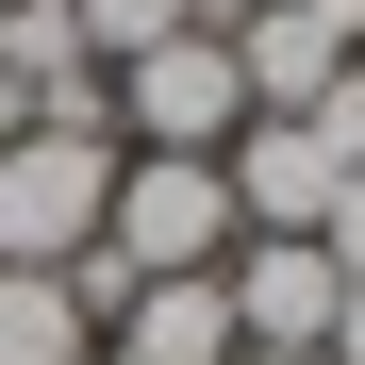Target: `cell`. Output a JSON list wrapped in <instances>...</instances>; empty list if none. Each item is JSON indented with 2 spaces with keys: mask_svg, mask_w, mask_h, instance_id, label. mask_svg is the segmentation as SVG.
<instances>
[{
  "mask_svg": "<svg viewBox=\"0 0 365 365\" xmlns=\"http://www.w3.org/2000/svg\"><path fill=\"white\" fill-rule=\"evenodd\" d=\"M100 200H116V133H67V116L0 133V266L67 282V266L100 250Z\"/></svg>",
  "mask_w": 365,
  "mask_h": 365,
  "instance_id": "obj_1",
  "label": "cell"
},
{
  "mask_svg": "<svg viewBox=\"0 0 365 365\" xmlns=\"http://www.w3.org/2000/svg\"><path fill=\"white\" fill-rule=\"evenodd\" d=\"M100 250L133 266V282H200V266H232V182H216V150H116Z\"/></svg>",
  "mask_w": 365,
  "mask_h": 365,
  "instance_id": "obj_2",
  "label": "cell"
},
{
  "mask_svg": "<svg viewBox=\"0 0 365 365\" xmlns=\"http://www.w3.org/2000/svg\"><path fill=\"white\" fill-rule=\"evenodd\" d=\"M100 100H116V150H232L250 133V67H232L216 17L200 34H150L133 67H100Z\"/></svg>",
  "mask_w": 365,
  "mask_h": 365,
  "instance_id": "obj_3",
  "label": "cell"
},
{
  "mask_svg": "<svg viewBox=\"0 0 365 365\" xmlns=\"http://www.w3.org/2000/svg\"><path fill=\"white\" fill-rule=\"evenodd\" d=\"M216 299H232V349H266V365H316L349 282H332V250H316V232H232Z\"/></svg>",
  "mask_w": 365,
  "mask_h": 365,
  "instance_id": "obj_4",
  "label": "cell"
},
{
  "mask_svg": "<svg viewBox=\"0 0 365 365\" xmlns=\"http://www.w3.org/2000/svg\"><path fill=\"white\" fill-rule=\"evenodd\" d=\"M216 182H232V232H316L349 166H332L316 133H299V116H250V133L216 150Z\"/></svg>",
  "mask_w": 365,
  "mask_h": 365,
  "instance_id": "obj_5",
  "label": "cell"
},
{
  "mask_svg": "<svg viewBox=\"0 0 365 365\" xmlns=\"http://www.w3.org/2000/svg\"><path fill=\"white\" fill-rule=\"evenodd\" d=\"M216 34H232V67H250V116H299V100L349 67V34H332V17H299V0H232Z\"/></svg>",
  "mask_w": 365,
  "mask_h": 365,
  "instance_id": "obj_6",
  "label": "cell"
},
{
  "mask_svg": "<svg viewBox=\"0 0 365 365\" xmlns=\"http://www.w3.org/2000/svg\"><path fill=\"white\" fill-rule=\"evenodd\" d=\"M100 365H232V299H216V266L200 282H133L100 316Z\"/></svg>",
  "mask_w": 365,
  "mask_h": 365,
  "instance_id": "obj_7",
  "label": "cell"
},
{
  "mask_svg": "<svg viewBox=\"0 0 365 365\" xmlns=\"http://www.w3.org/2000/svg\"><path fill=\"white\" fill-rule=\"evenodd\" d=\"M0 365H100L83 299H67V282H34V266H0Z\"/></svg>",
  "mask_w": 365,
  "mask_h": 365,
  "instance_id": "obj_8",
  "label": "cell"
},
{
  "mask_svg": "<svg viewBox=\"0 0 365 365\" xmlns=\"http://www.w3.org/2000/svg\"><path fill=\"white\" fill-rule=\"evenodd\" d=\"M67 17H83V50H100V67H133L150 34H200V17H232V0H67Z\"/></svg>",
  "mask_w": 365,
  "mask_h": 365,
  "instance_id": "obj_9",
  "label": "cell"
},
{
  "mask_svg": "<svg viewBox=\"0 0 365 365\" xmlns=\"http://www.w3.org/2000/svg\"><path fill=\"white\" fill-rule=\"evenodd\" d=\"M316 250H332V282H365V166L332 182V216H316Z\"/></svg>",
  "mask_w": 365,
  "mask_h": 365,
  "instance_id": "obj_10",
  "label": "cell"
},
{
  "mask_svg": "<svg viewBox=\"0 0 365 365\" xmlns=\"http://www.w3.org/2000/svg\"><path fill=\"white\" fill-rule=\"evenodd\" d=\"M316 365H365V282L332 299V349H316Z\"/></svg>",
  "mask_w": 365,
  "mask_h": 365,
  "instance_id": "obj_11",
  "label": "cell"
},
{
  "mask_svg": "<svg viewBox=\"0 0 365 365\" xmlns=\"http://www.w3.org/2000/svg\"><path fill=\"white\" fill-rule=\"evenodd\" d=\"M299 17H332V34H349V50H365V0H299Z\"/></svg>",
  "mask_w": 365,
  "mask_h": 365,
  "instance_id": "obj_12",
  "label": "cell"
},
{
  "mask_svg": "<svg viewBox=\"0 0 365 365\" xmlns=\"http://www.w3.org/2000/svg\"><path fill=\"white\" fill-rule=\"evenodd\" d=\"M232 365H266V349H232Z\"/></svg>",
  "mask_w": 365,
  "mask_h": 365,
  "instance_id": "obj_13",
  "label": "cell"
},
{
  "mask_svg": "<svg viewBox=\"0 0 365 365\" xmlns=\"http://www.w3.org/2000/svg\"><path fill=\"white\" fill-rule=\"evenodd\" d=\"M349 67H365V50H349Z\"/></svg>",
  "mask_w": 365,
  "mask_h": 365,
  "instance_id": "obj_14",
  "label": "cell"
}]
</instances>
